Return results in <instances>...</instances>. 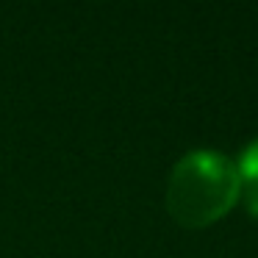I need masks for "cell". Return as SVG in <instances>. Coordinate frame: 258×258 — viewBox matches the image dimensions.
Masks as SVG:
<instances>
[{"instance_id": "cell-1", "label": "cell", "mask_w": 258, "mask_h": 258, "mask_svg": "<svg viewBox=\"0 0 258 258\" xmlns=\"http://www.w3.org/2000/svg\"><path fill=\"white\" fill-rule=\"evenodd\" d=\"M239 189L241 175L228 158L214 150H195L175 164L167 208L180 225L203 228L230 211Z\"/></svg>"}, {"instance_id": "cell-2", "label": "cell", "mask_w": 258, "mask_h": 258, "mask_svg": "<svg viewBox=\"0 0 258 258\" xmlns=\"http://www.w3.org/2000/svg\"><path fill=\"white\" fill-rule=\"evenodd\" d=\"M239 175L247 180V183H258V142H252L239 158Z\"/></svg>"}, {"instance_id": "cell-3", "label": "cell", "mask_w": 258, "mask_h": 258, "mask_svg": "<svg viewBox=\"0 0 258 258\" xmlns=\"http://www.w3.org/2000/svg\"><path fill=\"white\" fill-rule=\"evenodd\" d=\"M247 208L252 217H258V183H247Z\"/></svg>"}]
</instances>
